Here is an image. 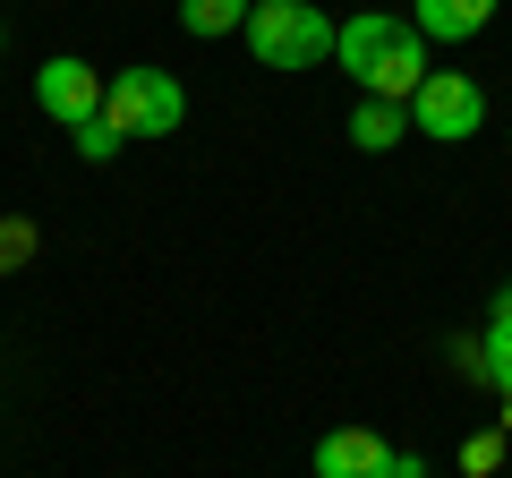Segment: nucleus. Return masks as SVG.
I'll use <instances>...</instances> for the list:
<instances>
[{
	"label": "nucleus",
	"mask_w": 512,
	"mask_h": 478,
	"mask_svg": "<svg viewBox=\"0 0 512 478\" xmlns=\"http://www.w3.org/2000/svg\"><path fill=\"white\" fill-rule=\"evenodd\" d=\"M333 60L376 103H410L427 86V35L410 18H384V9H359L350 26H333Z\"/></svg>",
	"instance_id": "f257e3e1"
},
{
	"label": "nucleus",
	"mask_w": 512,
	"mask_h": 478,
	"mask_svg": "<svg viewBox=\"0 0 512 478\" xmlns=\"http://www.w3.org/2000/svg\"><path fill=\"white\" fill-rule=\"evenodd\" d=\"M239 35H248L256 69H316L333 52V18L316 0H248V26Z\"/></svg>",
	"instance_id": "f03ea898"
},
{
	"label": "nucleus",
	"mask_w": 512,
	"mask_h": 478,
	"mask_svg": "<svg viewBox=\"0 0 512 478\" xmlns=\"http://www.w3.org/2000/svg\"><path fill=\"white\" fill-rule=\"evenodd\" d=\"M103 120L120 129V146L128 137H171L188 120V86L171 69H120L103 86Z\"/></svg>",
	"instance_id": "7ed1b4c3"
},
{
	"label": "nucleus",
	"mask_w": 512,
	"mask_h": 478,
	"mask_svg": "<svg viewBox=\"0 0 512 478\" xmlns=\"http://www.w3.org/2000/svg\"><path fill=\"white\" fill-rule=\"evenodd\" d=\"M478 120H487V94H478V77H461V69H427V86L410 94V129L436 137V146H470Z\"/></svg>",
	"instance_id": "20e7f679"
},
{
	"label": "nucleus",
	"mask_w": 512,
	"mask_h": 478,
	"mask_svg": "<svg viewBox=\"0 0 512 478\" xmlns=\"http://www.w3.org/2000/svg\"><path fill=\"white\" fill-rule=\"evenodd\" d=\"M316 478H419V461L393 453L376 427H333L316 436Z\"/></svg>",
	"instance_id": "39448f33"
},
{
	"label": "nucleus",
	"mask_w": 512,
	"mask_h": 478,
	"mask_svg": "<svg viewBox=\"0 0 512 478\" xmlns=\"http://www.w3.org/2000/svg\"><path fill=\"white\" fill-rule=\"evenodd\" d=\"M35 103L52 111L60 129H86L94 111H103V69H94V60H77V52L43 60V69H35Z\"/></svg>",
	"instance_id": "423d86ee"
},
{
	"label": "nucleus",
	"mask_w": 512,
	"mask_h": 478,
	"mask_svg": "<svg viewBox=\"0 0 512 478\" xmlns=\"http://www.w3.org/2000/svg\"><path fill=\"white\" fill-rule=\"evenodd\" d=\"M402 137H410V103H376V94L350 103V146L359 154H393Z\"/></svg>",
	"instance_id": "0eeeda50"
},
{
	"label": "nucleus",
	"mask_w": 512,
	"mask_h": 478,
	"mask_svg": "<svg viewBox=\"0 0 512 478\" xmlns=\"http://www.w3.org/2000/svg\"><path fill=\"white\" fill-rule=\"evenodd\" d=\"M487 18H495V0H419V18H410V26H419L427 43H470Z\"/></svg>",
	"instance_id": "6e6552de"
},
{
	"label": "nucleus",
	"mask_w": 512,
	"mask_h": 478,
	"mask_svg": "<svg viewBox=\"0 0 512 478\" xmlns=\"http://www.w3.org/2000/svg\"><path fill=\"white\" fill-rule=\"evenodd\" d=\"M478 342H487V385L504 393V427H512V291L495 299V316H487V333H478Z\"/></svg>",
	"instance_id": "1a4fd4ad"
},
{
	"label": "nucleus",
	"mask_w": 512,
	"mask_h": 478,
	"mask_svg": "<svg viewBox=\"0 0 512 478\" xmlns=\"http://www.w3.org/2000/svg\"><path fill=\"white\" fill-rule=\"evenodd\" d=\"M180 26H188L197 43H222V35L248 26V0H180Z\"/></svg>",
	"instance_id": "9d476101"
},
{
	"label": "nucleus",
	"mask_w": 512,
	"mask_h": 478,
	"mask_svg": "<svg viewBox=\"0 0 512 478\" xmlns=\"http://www.w3.org/2000/svg\"><path fill=\"white\" fill-rule=\"evenodd\" d=\"M77 154H86V163H111V154H120V129H111L103 111H94L86 129H77Z\"/></svg>",
	"instance_id": "9b49d317"
},
{
	"label": "nucleus",
	"mask_w": 512,
	"mask_h": 478,
	"mask_svg": "<svg viewBox=\"0 0 512 478\" xmlns=\"http://www.w3.org/2000/svg\"><path fill=\"white\" fill-rule=\"evenodd\" d=\"M453 368H461V376H478V385H487V342H478V333H470V342H453Z\"/></svg>",
	"instance_id": "f8f14e48"
},
{
	"label": "nucleus",
	"mask_w": 512,
	"mask_h": 478,
	"mask_svg": "<svg viewBox=\"0 0 512 478\" xmlns=\"http://www.w3.org/2000/svg\"><path fill=\"white\" fill-rule=\"evenodd\" d=\"M26 248H35V231H26V222H0V265H18Z\"/></svg>",
	"instance_id": "ddd939ff"
}]
</instances>
